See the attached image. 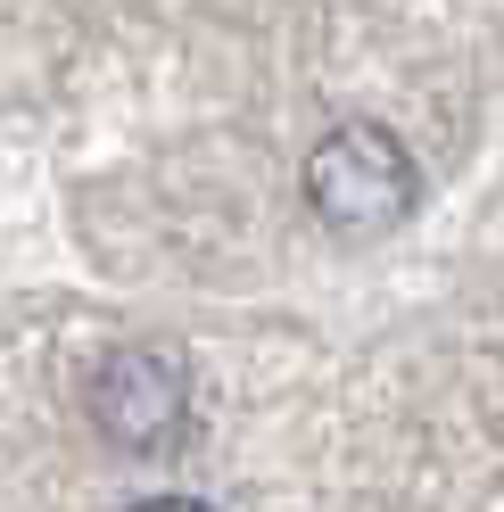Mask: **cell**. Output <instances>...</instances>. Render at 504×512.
Segmentation results:
<instances>
[{
    "label": "cell",
    "instance_id": "1",
    "mask_svg": "<svg viewBox=\"0 0 504 512\" xmlns=\"http://www.w3.org/2000/svg\"><path fill=\"white\" fill-rule=\"evenodd\" d=\"M306 207H314V223L339 232V240H381V232H397V223L422 207L414 149H405L389 124H372V116L331 124V133L306 149Z\"/></svg>",
    "mask_w": 504,
    "mask_h": 512
},
{
    "label": "cell",
    "instance_id": "2",
    "mask_svg": "<svg viewBox=\"0 0 504 512\" xmlns=\"http://www.w3.org/2000/svg\"><path fill=\"white\" fill-rule=\"evenodd\" d=\"M83 413L124 455H166V446L191 438V380H182L174 356H157V347H116V356L91 364Z\"/></svg>",
    "mask_w": 504,
    "mask_h": 512
},
{
    "label": "cell",
    "instance_id": "3",
    "mask_svg": "<svg viewBox=\"0 0 504 512\" xmlns=\"http://www.w3.org/2000/svg\"><path fill=\"white\" fill-rule=\"evenodd\" d=\"M133 512H207V504H191V496H149V504H133Z\"/></svg>",
    "mask_w": 504,
    "mask_h": 512
}]
</instances>
